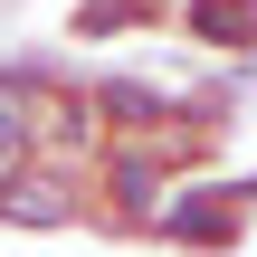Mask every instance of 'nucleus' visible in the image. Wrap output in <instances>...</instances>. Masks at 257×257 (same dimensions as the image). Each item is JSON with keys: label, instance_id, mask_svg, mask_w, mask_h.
Here are the masks:
<instances>
[{"label": "nucleus", "instance_id": "obj_1", "mask_svg": "<svg viewBox=\"0 0 257 257\" xmlns=\"http://www.w3.org/2000/svg\"><path fill=\"white\" fill-rule=\"evenodd\" d=\"M0 219H10V229H67V219H76V181L29 153V162L0 181Z\"/></svg>", "mask_w": 257, "mask_h": 257}, {"label": "nucleus", "instance_id": "obj_2", "mask_svg": "<svg viewBox=\"0 0 257 257\" xmlns=\"http://www.w3.org/2000/svg\"><path fill=\"white\" fill-rule=\"evenodd\" d=\"M86 153L95 143V95H67V86H48V76H29V153Z\"/></svg>", "mask_w": 257, "mask_h": 257}, {"label": "nucleus", "instance_id": "obj_5", "mask_svg": "<svg viewBox=\"0 0 257 257\" xmlns=\"http://www.w3.org/2000/svg\"><path fill=\"white\" fill-rule=\"evenodd\" d=\"M191 29L210 48H257V0H191Z\"/></svg>", "mask_w": 257, "mask_h": 257}, {"label": "nucleus", "instance_id": "obj_8", "mask_svg": "<svg viewBox=\"0 0 257 257\" xmlns=\"http://www.w3.org/2000/svg\"><path fill=\"white\" fill-rule=\"evenodd\" d=\"M134 19H162V0H86V10H76L86 38H114V29H134Z\"/></svg>", "mask_w": 257, "mask_h": 257}, {"label": "nucleus", "instance_id": "obj_3", "mask_svg": "<svg viewBox=\"0 0 257 257\" xmlns=\"http://www.w3.org/2000/svg\"><path fill=\"white\" fill-rule=\"evenodd\" d=\"M105 191H114V210H124L134 229H162V210H172V191H162V172H153V143H143V153H124Z\"/></svg>", "mask_w": 257, "mask_h": 257}, {"label": "nucleus", "instance_id": "obj_4", "mask_svg": "<svg viewBox=\"0 0 257 257\" xmlns=\"http://www.w3.org/2000/svg\"><path fill=\"white\" fill-rule=\"evenodd\" d=\"M162 229L181 248H229L238 238V200H181V210H162Z\"/></svg>", "mask_w": 257, "mask_h": 257}, {"label": "nucleus", "instance_id": "obj_6", "mask_svg": "<svg viewBox=\"0 0 257 257\" xmlns=\"http://www.w3.org/2000/svg\"><path fill=\"white\" fill-rule=\"evenodd\" d=\"M29 162V76H0V181Z\"/></svg>", "mask_w": 257, "mask_h": 257}, {"label": "nucleus", "instance_id": "obj_7", "mask_svg": "<svg viewBox=\"0 0 257 257\" xmlns=\"http://www.w3.org/2000/svg\"><path fill=\"white\" fill-rule=\"evenodd\" d=\"M95 114H105V124H134V134H153L162 95H153V86H134V76H114V86H95Z\"/></svg>", "mask_w": 257, "mask_h": 257}]
</instances>
